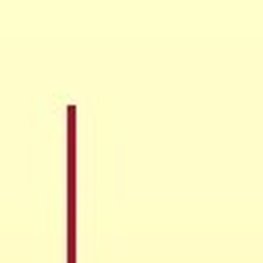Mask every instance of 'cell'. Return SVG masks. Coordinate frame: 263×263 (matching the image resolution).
Returning <instances> with one entry per match:
<instances>
[]
</instances>
